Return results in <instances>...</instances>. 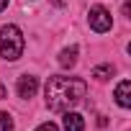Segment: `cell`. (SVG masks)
I'll list each match as a JSON object with an SVG mask.
<instances>
[{
  "mask_svg": "<svg viewBox=\"0 0 131 131\" xmlns=\"http://www.w3.org/2000/svg\"><path fill=\"white\" fill-rule=\"evenodd\" d=\"M88 21H90V28H93V31H98V34H105V31L113 26V18H111V13H108L103 5H95V8H90V16H88Z\"/></svg>",
  "mask_w": 131,
  "mask_h": 131,
  "instance_id": "obj_3",
  "label": "cell"
},
{
  "mask_svg": "<svg viewBox=\"0 0 131 131\" xmlns=\"http://www.w3.org/2000/svg\"><path fill=\"white\" fill-rule=\"evenodd\" d=\"M10 3V0H0V10H5V5Z\"/></svg>",
  "mask_w": 131,
  "mask_h": 131,
  "instance_id": "obj_11",
  "label": "cell"
},
{
  "mask_svg": "<svg viewBox=\"0 0 131 131\" xmlns=\"http://www.w3.org/2000/svg\"><path fill=\"white\" fill-rule=\"evenodd\" d=\"M75 62H77V46H70V49H64L62 54H59V64L64 70L67 67H75Z\"/></svg>",
  "mask_w": 131,
  "mask_h": 131,
  "instance_id": "obj_7",
  "label": "cell"
},
{
  "mask_svg": "<svg viewBox=\"0 0 131 131\" xmlns=\"http://www.w3.org/2000/svg\"><path fill=\"white\" fill-rule=\"evenodd\" d=\"M36 131H59V128H57L54 123H41V126H39Z\"/></svg>",
  "mask_w": 131,
  "mask_h": 131,
  "instance_id": "obj_10",
  "label": "cell"
},
{
  "mask_svg": "<svg viewBox=\"0 0 131 131\" xmlns=\"http://www.w3.org/2000/svg\"><path fill=\"white\" fill-rule=\"evenodd\" d=\"M0 98H5V85H0Z\"/></svg>",
  "mask_w": 131,
  "mask_h": 131,
  "instance_id": "obj_12",
  "label": "cell"
},
{
  "mask_svg": "<svg viewBox=\"0 0 131 131\" xmlns=\"http://www.w3.org/2000/svg\"><path fill=\"white\" fill-rule=\"evenodd\" d=\"M0 131H13V118L0 111Z\"/></svg>",
  "mask_w": 131,
  "mask_h": 131,
  "instance_id": "obj_9",
  "label": "cell"
},
{
  "mask_svg": "<svg viewBox=\"0 0 131 131\" xmlns=\"http://www.w3.org/2000/svg\"><path fill=\"white\" fill-rule=\"evenodd\" d=\"M111 75H113V67H111V64H100V67L93 70V77H95V80H108Z\"/></svg>",
  "mask_w": 131,
  "mask_h": 131,
  "instance_id": "obj_8",
  "label": "cell"
},
{
  "mask_svg": "<svg viewBox=\"0 0 131 131\" xmlns=\"http://www.w3.org/2000/svg\"><path fill=\"white\" fill-rule=\"evenodd\" d=\"M116 103L121 108H128L131 105V82L128 80H121L118 88H116Z\"/></svg>",
  "mask_w": 131,
  "mask_h": 131,
  "instance_id": "obj_5",
  "label": "cell"
},
{
  "mask_svg": "<svg viewBox=\"0 0 131 131\" xmlns=\"http://www.w3.org/2000/svg\"><path fill=\"white\" fill-rule=\"evenodd\" d=\"M0 54L8 62H16L23 54V34L18 26H3L0 28Z\"/></svg>",
  "mask_w": 131,
  "mask_h": 131,
  "instance_id": "obj_2",
  "label": "cell"
},
{
  "mask_svg": "<svg viewBox=\"0 0 131 131\" xmlns=\"http://www.w3.org/2000/svg\"><path fill=\"white\" fill-rule=\"evenodd\" d=\"M64 131H82L85 128V121L80 113H64Z\"/></svg>",
  "mask_w": 131,
  "mask_h": 131,
  "instance_id": "obj_6",
  "label": "cell"
},
{
  "mask_svg": "<svg viewBox=\"0 0 131 131\" xmlns=\"http://www.w3.org/2000/svg\"><path fill=\"white\" fill-rule=\"evenodd\" d=\"M36 90H39V80H36L34 75L18 77V95H21V98H34Z\"/></svg>",
  "mask_w": 131,
  "mask_h": 131,
  "instance_id": "obj_4",
  "label": "cell"
},
{
  "mask_svg": "<svg viewBox=\"0 0 131 131\" xmlns=\"http://www.w3.org/2000/svg\"><path fill=\"white\" fill-rule=\"evenodd\" d=\"M88 93V85L77 77H62L54 75L46 80V105L51 111H67L72 105H77Z\"/></svg>",
  "mask_w": 131,
  "mask_h": 131,
  "instance_id": "obj_1",
  "label": "cell"
}]
</instances>
